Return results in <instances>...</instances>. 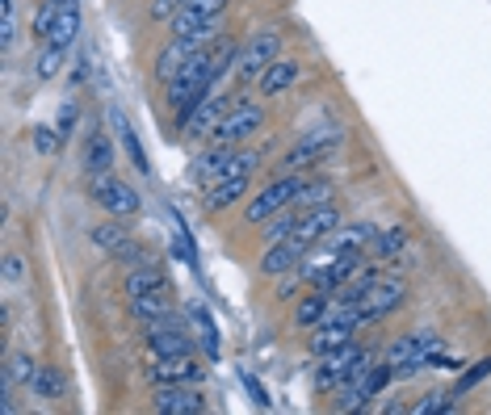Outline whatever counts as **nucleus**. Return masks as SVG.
Masks as SVG:
<instances>
[{
  "label": "nucleus",
  "instance_id": "1",
  "mask_svg": "<svg viewBox=\"0 0 491 415\" xmlns=\"http://www.w3.org/2000/svg\"><path fill=\"white\" fill-rule=\"evenodd\" d=\"M210 88H219V72H214V59H210V47L194 50L189 55V63H185L181 72L168 80V105L177 113H189L197 105V101L206 97Z\"/></svg>",
  "mask_w": 491,
  "mask_h": 415
},
{
  "label": "nucleus",
  "instance_id": "2",
  "mask_svg": "<svg viewBox=\"0 0 491 415\" xmlns=\"http://www.w3.org/2000/svg\"><path fill=\"white\" fill-rule=\"evenodd\" d=\"M341 143H344V126L323 122V126H315V131H307V135L286 151L282 168L286 172H307V168H315V164H323Z\"/></svg>",
  "mask_w": 491,
  "mask_h": 415
},
{
  "label": "nucleus",
  "instance_id": "3",
  "mask_svg": "<svg viewBox=\"0 0 491 415\" xmlns=\"http://www.w3.org/2000/svg\"><path fill=\"white\" fill-rule=\"evenodd\" d=\"M303 189H307V181H303V172H286L282 181L265 185L257 197H252V206H248V222L252 227H260V222H269L277 210H286L290 202H298L303 197Z\"/></svg>",
  "mask_w": 491,
  "mask_h": 415
},
{
  "label": "nucleus",
  "instance_id": "4",
  "mask_svg": "<svg viewBox=\"0 0 491 415\" xmlns=\"http://www.w3.org/2000/svg\"><path fill=\"white\" fill-rule=\"evenodd\" d=\"M437 353H441V340H437L432 331H412V336H404V340L391 344V353H386V365H391L399 378H407V374H416V369L429 365Z\"/></svg>",
  "mask_w": 491,
  "mask_h": 415
},
{
  "label": "nucleus",
  "instance_id": "5",
  "mask_svg": "<svg viewBox=\"0 0 491 415\" xmlns=\"http://www.w3.org/2000/svg\"><path fill=\"white\" fill-rule=\"evenodd\" d=\"M374 365L369 361V353H361L353 340L344 344V348H336V353L323 356V365H320V378H315V386H320L323 394L328 391H341L344 382H353L357 374H366V369Z\"/></svg>",
  "mask_w": 491,
  "mask_h": 415
},
{
  "label": "nucleus",
  "instance_id": "6",
  "mask_svg": "<svg viewBox=\"0 0 491 415\" xmlns=\"http://www.w3.org/2000/svg\"><path fill=\"white\" fill-rule=\"evenodd\" d=\"M273 59H282V34L277 30H257L244 42V50H240L235 72H240V80H260V76L269 72Z\"/></svg>",
  "mask_w": 491,
  "mask_h": 415
},
{
  "label": "nucleus",
  "instance_id": "7",
  "mask_svg": "<svg viewBox=\"0 0 491 415\" xmlns=\"http://www.w3.org/2000/svg\"><path fill=\"white\" fill-rule=\"evenodd\" d=\"M265 126V110L260 105H252V101H240L235 110L223 113V122L214 126V135H210V143L214 147H235L244 143V139H252Z\"/></svg>",
  "mask_w": 491,
  "mask_h": 415
},
{
  "label": "nucleus",
  "instance_id": "8",
  "mask_svg": "<svg viewBox=\"0 0 491 415\" xmlns=\"http://www.w3.org/2000/svg\"><path fill=\"white\" fill-rule=\"evenodd\" d=\"M93 197H97V206L110 210L114 219H131V214H139V194L131 189V185L114 181L110 172L93 176Z\"/></svg>",
  "mask_w": 491,
  "mask_h": 415
},
{
  "label": "nucleus",
  "instance_id": "9",
  "mask_svg": "<svg viewBox=\"0 0 491 415\" xmlns=\"http://www.w3.org/2000/svg\"><path fill=\"white\" fill-rule=\"evenodd\" d=\"M223 113H227V97H223L219 88H210L206 97L197 101L194 110L181 118V126H185V135L189 139H206V135H214V126L223 122Z\"/></svg>",
  "mask_w": 491,
  "mask_h": 415
},
{
  "label": "nucleus",
  "instance_id": "10",
  "mask_svg": "<svg viewBox=\"0 0 491 415\" xmlns=\"http://www.w3.org/2000/svg\"><path fill=\"white\" fill-rule=\"evenodd\" d=\"M151 407L164 415H202L206 411V399L197 391H189V382H172V386H156Z\"/></svg>",
  "mask_w": 491,
  "mask_h": 415
},
{
  "label": "nucleus",
  "instance_id": "11",
  "mask_svg": "<svg viewBox=\"0 0 491 415\" xmlns=\"http://www.w3.org/2000/svg\"><path fill=\"white\" fill-rule=\"evenodd\" d=\"M407 298V285L395 277H378V285L361 298V315H366V323H378L382 315H391L395 306H404Z\"/></svg>",
  "mask_w": 491,
  "mask_h": 415
},
{
  "label": "nucleus",
  "instance_id": "12",
  "mask_svg": "<svg viewBox=\"0 0 491 415\" xmlns=\"http://www.w3.org/2000/svg\"><path fill=\"white\" fill-rule=\"evenodd\" d=\"M341 227V210L332 206H315V210H307L303 219H298V227H295V239H303L307 248H315V244H323L332 231Z\"/></svg>",
  "mask_w": 491,
  "mask_h": 415
},
{
  "label": "nucleus",
  "instance_id": "13",
  "mask_svg": "<svg viewBox=\"0 0 491 415\" xmlns=\"http://www.w3.org/2000/svg\"><path fill=\"white\" fill-rule=\"evenodd\" d=\"M307 252H311V248L290 235V239H282V244H269V252L260 257V269L269 273V277H282V273L298 269V265L307 260Z\"/></svg>",
  "mask_w": 491,
  "mask_h": 415
},
{
  "label": "nucleus",
  "instance_id": "14",
  "mask_svg": "<svg viewBox=\"0 0 491 415\" xmlns=\"http://www.w3.org/2000/svg\"><path fill=\"white\" fill-rule=\"evenodd\" d=\"M197 374H202V365H197L189 353L156 356V365H148V378L156 382V386H172V382H194Z\"/></svg>",
  "mask_w": 491,
  "mask_h": 415
},
{
  "label": "nucleus",
  "instance_id": "15",
  "mask_svg": "<svg viewBox=\"0 0 491 415\" xmlns=\"http://www.w3.org/2000/svg\"><path fill=\"white\" fill-rule=\"evenodd\" d=\"M353 323H341V319H323L320 328L311 331V353L320 356H328V353H336V348H344V344L353 340Z\"/></svg>",
  "mask_w": 491,
  "mask_h": 415
},
{
  "label": "nucleus",
  "instance_id": "16",
  "mask_svg": "<svg viewBox=\"0 0 491 415\" xmlns=\"http://www.w3.org/2000/svg\"><path fill=\"white\" fill-rule=\"evenodd\" d=\"M374 239H378V231H374L369 222H353V227H336V231L328 235V252H336V257H341V252H357V257H361V252H366V248L374 244Z\"/></svg>",
  "mask_w": 491,
  "mask_h": 415
},
{
  "label": "nucleus",
  "instance_id": "17",
  "mask_svg": "<svg viewBox=\"0 0 491 415\" xmlns=\"http://www.w3.org/2000/svg\"><path fill=\"white\" fill-rule=\"evenodd\" d=\"M148 348L156 356H177V353H189V340L181 336V328H177V323H164V319H156V323H148Z\"/></svg>",
  "mask_w": 491,
  "mask_h": 415
},
{
  "label": "nucleus",
  "instance_id": "18",
  "mask_svg": "<svg viewBox=\"0 0 491 415\" xmlns=\"http://www.w3.org/2000/svg\"><path fill=\"white\" fill-rule=\"evenodd\" d=\"M194 50H197V47L189 42V38H172L168 47L156 55V80H164V85H168L172 76H177L185 63H189V55H194Z\"/></svg>",
  "mask_w": 491,
  "mask_h": 415
},
{
  "label": "nucleus",
  "instance_id": "19",
  "mask_svg": "<svg viewBox=\"0 0 491 415\" xmlns=\"http://www.w3.org/2000/svg\"><path fill=\"white\" fill-rule=\"evenodd\" d=\"M131 315H135L139 323H156V319H168V315H172L168 285H164V290H151V293H139V298H131Z\"/></svg>",
  "mask_w": 491,
  "mask_h": 415
},
{
  "label": "nucleus",
  "instance_id": "20",
  "mask_svg": "<svg viewBox=\"0 0 491 415\" xmlns=\"http://www.w3.org/2000/svg\"><path fill=\"white\" fill-rule=\"evenodd\" d=\"M257 85H260V93H265V97H282L290 85H298V63L295 59H273L269 72L260 76Z\"/></svg>",
  "mask_w": 491,
  "mask_h": 415
},
{
  "label": "nucleus",
  "instance_id": "21",
  "mask_svg": "<svg viewBox=\"0 0 491 415\" xmlns=\"http://www.w3.org/2000/svg\"><path fill=\"white\" fill-rule=\"evenodd\" d=\"M76 38H80V5H76V0H68L47 42H50V47H59V50H72V47H76Z\"/></svg>",
  "mask_w": 491,
  "mask_h": 415
},
{
  "label": "nucleus",
  "instance_id": "22",
  "mask_svg": "<svg viewBox=\"0 0 491 415\" xmlns=\"http://www.w3.org/2000/svg\"><path fill=\"white\" fill-rule=\"evenodd\" d=\"M244 194H248V176H223V181L210 185L206 210H227V206H235Z\"/></svg>",
  "mask_w": 491,
  "mask_h": 415
},
{
  "label": "nucleus",
  "instance_id": "23",
  "mask_svg": "<svg viewBox=\"0 0 491 415\" xmlns=\"http://www.w3.org/2000/svg\"><path fill=\"white\" fill-rule=\"evenodd\" d=\"M328 311H332V298H328L323 290H315L311 298H303V302H298V311H295V328H298V331L320 328L323 319H328Z\"/></svg>",
  "mask_w": 491,
  "mask_h": 415
},
{
  "label": "nucleus",
  "instance_id": "24",
  "mask_svg": "<svg viewBox=\"0 0 491 415\" xmlns=\"http://www.w3.org/2000/svg\"><path fill=\"white\" fill-rule=\"evenodd\" d=\"M85 168L93 172V176H101V172L114 168V147H110V139L101 135V131L88 139V147H85Z\"/></svg>",
  "mask_w": 491,
  "mask_h": 415
},
{
  "label": "nucleus",
  "instance_id": "25",
  "mask_svg": "<svg viewBox=\"0 0 491 415\" xmlns=\"http://www.w3.org/2000/svg\"><path fill=\"white\" fill-rule=\"evenodd\" d=\"M168 281H164V273L156 269V265H139L131 277H126V298H139V293H151V290H164Z\"/></svg>",
  "mask_w": 491,
  "mask_h": 415
},
{
  "label": "nucleus",
  "instance_id": "26",
  "mask_svg": "<svg viewBox=\"0 0 491 415\" xmlns=\"http://www.w3.org/2000/svg\"><path fill=\"white\" fill-rule=\"evenodd\" d=\"M5 374H9L17 386H25V391H34V382H38V374H42V365H38L30 353H13L9 356V365H5Z\"/></svg>",
  "mask_w": 491,
  "mask_h": 415
},
{
  "label": "nucleus",
  "instance_id": "27",
  "mask_svg": "<svg viewBox=\"0 0 491 415\" xmlns=\"http://www.w3.org/2000/svg\"><path fill=\"white\" fill-rule=\"evenodd\" d=\"M126 239H131V235H126L118 222H97V227H93V244H97L101 252H110V257L126 244Z\"/></svg>",
  "mask_w": 491,
  "mask_h": 415
},
{
  "label": "nucleus",
  "instance_id": "28",
  "mask_svg": "<svg viewBox=\"0 0 491 415\" xmlns=\"http://www.w3.org/2000/svg\"><path fill=\"white\" fill-rule=\"evenodd\" d=\"M374 248H378L382 260H395V257H399V252L407 248V231H404V227H386V231H378Z\"/></svg>",
  "mask_w": 491,
  "mask_h": 415
},
{
  "label": "nucleus",
  "instance_id": "29",
  "mask_svg": "<svg viewBox=\"0 0 491 415\" xmlns=\"http://www.w3.org/2000/svg\"><path fill=\"white\" fill-rule=\"evenodd\" d=\"M63 59H68V50L42 42V55H38V68H34L38 80H50V76H59V72H63Z\"/></svg>",
  "mask_w": 491,
  "mask_h": 415
},
{
  "label": "nucleus",
  "instance_id": "30",
  "mask_svg": "<svg viewBox=\"0 0 491 415\" xmlns=\"http://www.w3.org/2000/svg\"><path fill=\"white\" fill-rule=\"evenodd\" d=\"M30 394H38V399H59L63 394V374L55 365H42V374H38V382H34V391Z\"/></svg>",
  "mask_w": 491,
  "mask_h": 415
},
{
  "label": "nucleus",
  "instance_id": "31",
  "mask_svg": "<svg viewBox=\"0 0 491 415\" xmlns=\"http://www.w3.org/2000/svg\"><path fill=\"white\" fill-rule=\"evenodd\" d=\"M114 126H118V135H123V147L131 151V159H135V168L139 172H148V159H143V151H139V139H135V131L126 126V118L118 110H114Z\"/></svg>",
  "mask_w": 491,
  "mask_h": 415
},
{
  "label": "nucleus",
  "instance_id": "32",
  "mask_svg": "<svg viewBox=\"0 0 491 415\" xmlns=\"http://www.w3.org/2000/svg\"><path fill=\"white\" fill-rule=\"evenodd\" d=\"M59 13H63V5H55V0H47V5L38 9V17H34V38L38 42H47L50 38V30H55V22H59Z\"/></svg>",
  "mask_w": 491,
  "mask_h": 415
},
{
  "label": "nucleus",
  "instance_id": "33",
  "mask_svg": "<svg viewBox=\"0 0 491 415\" xmlns=\"http://www.w3.org/2000/svg\"><path fill=\"white\" fill-rule=\"evenodd\" d=\"M13 38H17V9H13V0H0V47L9 50Z\"/></svg>",
  "mask_w": 491,
  "mask_h": 415
},
{
  "label": "nucleus",
  "instance_id": "34",
  "mask_svg": "<svg viewBox=\"0 0 491 415\" xmlns=\"http://www.w3.org/2000/svg\"><path fill=\"white\" fill-rule=\"evenodd\" d=\"M295 227H298L295 214H282V219H273L269 227H265V239H269V244H282V239H290V235H295Z\"/></svg>",
  "mask_w": 491,
  "mask_h": 415
},
{
  "label": "nucleus",
  "instance_id": "35",
  "mask_svg": "<svg viewBox=\"0 0 491 415\" xmlns=\"http://www.w3.org/2000/svg\"><path fill=\"white\" fill-rule=\"evenodd\" d=\"M328 197H332V185H328V181H315V185H307V189H303V197H298V206H307V210L328 206Z\"/></svg>",
  "mask_w": 491,
  "mask_h": 415
},
{
  "label": "nucleus",
  "instance_id": "36",
  "mask_svg": "<svg viewBox=\"0 0 491 415\" xmlns=\"http://www.w3.org/2000/svg\"><path fill=\"white\" fill-rule=\"evenodd\" d=\"M181 5H185V0H151V5H148V17H151V22H172Z\"/></svg>",
  "mask_w": 491,
  "mask_h": 415
},
{
  "label": "nucleus",
  "instance_id": "37",
  "mask_svg": "<svg viewBox=\"0 0 491 415\" xmlns=\"http://www.w3.org/2000/svg\"><path fill=\"white\" fill-rule=\"evenodd\" d=\"M59 131H47V126H42V131H38V135H34V147H38V151H47V156H50V151H55V147H59Z\"/></svg>",
  "mask_w": 491,
  "mask_h": 415
},
{
  "label": "nucleus",
  "instance_id": "38",
  "mask_svg": "<svg viewBox=\"0 0 491 415\" xmlns=\"http://www.w3.org/2000/svg\"><path fill=\"white\" fill-rule=\"evenodd\" d=\"M420 415H432V411H450V394H429L424 403L416 407Z\"/></svg>",
  "mask_w": 491,
  "mask_h": 415
},
{
  "label": "nucleus",
  "instance_id": "39",
  "mask_svg": "<svg viewBox=\"0 0 491 415\" xmlns=\"http://www.w3.org/2000/svg\"><path fill=\"white\" fill-rule=\"evenodd\" d=\"M5 277H9V281L22 277V260H17V257H9V265H5Z\"/></svg>",
  "mask_w": 491,
  "mask_h": 415
},
{
  "label": "nucleus",
  "instance_id": "40",
  "mask_svg": "<svg viewBox=\"0 0 491 415\" xmlns=\"http://www.w3.org/2000/svg\"><path fill=\"white\" fill-rule=\"evenodd\" d=\"M55 5H68V0H55Z\"/></svg>",
  "mask_w": 491,
  "mask_h": 415
}]
</instances>
